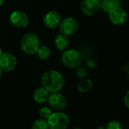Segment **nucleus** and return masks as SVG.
<instances>
[{
	"instance_id": "9d476101",
	"label": "nucleus",
	"mask_w": 129,
	"mask_h": 129,
	"mask_svg": "<svg viewBox=\"0 0 129 129\" xmlns=\"http://www.w3.org/2000/svg\"><path fill=\"white\" fill-rule=\"evenodd\" d=\"M100 0H82L81 10L84 15L93 16L100 11Z\"/></svg>"
},
{
	"instance_id": "a878e982",
	"label": "nucleus",
	"mask_w": 129,
	"mask_h": 129,
	"mask_svg": "<svg viewBox=\"0 0 129 129\" xmlns=\"http://www.w3.org/2000/svg\"><path fill=\"white\" fill-rule=\"evenodd\" d=\"M3 50H2L1 48H0V57H1V55H3Z\"/></svg>"
},
{
	"instance_id": "2eb2a0df",
	"label": "nucleus",
	"mask_w": 129,
	"mask_h": 129,
	"mask_svg": "<svg viewBox=\"0 0 129 129\" xmlns=\"http://www.w3.org/2000/svg\"><path fill=\"white\" fill-rule=\"evenodd\" d=\"M93 87V83L90 78H84L78 84V90L81 93H87Z\"/></svg>"
},
{
	"instance_id": "ddd939ff",
	"label": "nucleus",
	"mask_w": 129,
	"mask_h": 129,
	"mask_svg": "<svg viewBox=\"0 0 129 129\" xmlns=\"http://www.w3.org/2000/svg\"><path fill=\"white\" fill-rule=\"evenodd\" d=\"M55 45L60 51H64L69 45V40L68 36L62 34H58L55 38Z\"/></svg>"
},
{
	"instance_id": "6ab92c4d",
	"label": "nucleus",
	"mask_w": 129,
	"mask_h": 129,
	"mask_svg": "<svg viewBox=\"0 0 129 129\" xmlns=\"http://www.w3.org/2000/svg\"><path fill=\"white\" fill-rule=\"evenodd\" d=\"M106 128V129H123V127H122L121 123L119 121L113 120V121H109L107 124Z\"/></svg>"
},
{
	"instance_id": "f8f14e48",
	"label": "nucleus",
	"mask_w": 129,
	"mask_h": 129,
	"mask_svg": "<svg viewBox=\"0 0 129 129\" xmlns=\"http://www.w3.org/2000/svg\"><path fill=\"white\" fill-rule=\"evenodd\" d=\"M50 93L46 90L43 87H40L37 88L33 94V98L34 101L37 103H46L49 96Z\"/></svg>"
},
{
	"instance_id": "7ed1b4c3",
	"label": "nucleus",
	"mask_w": 129,
	"mask_h": 129,
	"mask_svg": "<svg viewBox=\"0 0 129 129\" xmlns=\"http://www.w3.org/2000/svg\"><path fill=\"white\" fill-rule=\"evenodd\" d=\"M49 129H66L70 123L68 115L61 111L52 112L46 120Z\"/></svg>"
},
{
	"instance_id": "1a4fd4ad",
	"label": "nucleus",
	"mask_w": 129,
	"mask_h": 129,
	"mask_svg": "<svg viewBox=\"0 0 129 129\" xmlns=\"http://www.w3.org/2000/svg\"><path fill=\"white\" fill-rule=\"evenodd\" d=\"M17 58L16 57L10 53V52H5L0 57V67L3 71L5 72H12L15 69L17 66Z\"/></svg>"
},
{
	"instance_id": "f03ea898",
	"label": "nucleus",
	"mask_w": 129,
	"mask_h": 129,
	"mask_svg": "<svg viewBox=\"0 0 129 129\" xmlns=\"http://www.w3.org/2000/svg\"><path fill=\"white\" fill-rule=\"evenodd\" d=\"M21 47L24 52L27 55H34L40 47V39L35 33H27L23 36L21 40Z\"/></svg>"
},
{
	"instance_id": "393cba45",
	"label": "nucleus",
	"mask_w": 129,
	"mask_h": 129,
	"mask_svg": "<svg viewBox=\"0 0 129 129\" xmlns=\"http://www.w3.org/2000/svg\"><path fill=\"white\" fill-rule=\"evenodd\" d=\"M2 74H3V70H2L1 67H0V78H1V76H2Z\"/></svg>"
},
{
	"instance_id": "dca6fc26",
	"label": "nucleus",
	"mask_w": 129,
	"mask_h": 129,
	"mask_svg": "<svg viewBox=\"0 0 129 129\" xmlns=\"http://www.w3.org/2000/svg\"><path fill=\"white\" fill-rule=\"evenodd\" d=\"M36 54L37 55V57L39 58L42 60H45V59H47L50 56L51 50L47 46H40Z\"/></svg>"
},
{
	"instance_id": "20e7f679",
	"label": "nucleus",
	"mask_w": 129,
	"mask_h": 129,
	"mask_svg": "<svg viewBox=\"0 0 129 129\" xmlns=\"http://www.w3.org/2000/svg\"><path fill=\"white\" fill-rule=\"evenodd\" d=\"M61 61L66 68L71 69H76L80 66L82 62V55L77 49H66L61 55Z\"/></svg>"
},
{
	"instance_id": "6e6552de",
	"label": "nucleus",
	"mask_w": 129,
	"mask_h": 129,
	"mask_svg": "<svg viewBox=\"0 0 129 129\" xmlns=\"http://www.w3.org/2000/svg\"><path fill=\"white\" fill-rule=\"evenodd\" d=\"M9 21L14 27L18 28L26 27L29 24V19L27 14L20 10L12 12L9 16Z\"/></svg>"
},
{
	"instance_id": "9b49d317",
	"label": "nucleus",
	"mask_w": 129,
	"mask_h": 129,
	"mask_svg": "<svg viewBox=\"0 0 129 129\" xmlns=\"http://www.w3.org/2000/svg\"><path fill=\"white\" fill-rule=\"evenodd\" d=\"M43 24L48 28H55L58 26L61 22V15L55 11L48 12L43 17Z\"/></svg>"
},
{
	"instance_id": "4be33fe9",
	"label": "nucleus",
	"mask_w": 129,
	"mask_h": 129,
	"mask_svg": "<svg viewBox=\"0 0 129 129\" xmlns=\"http://www.w3.org/2000/svg\"><path fill=\"white\" fill-rule=\"evenodd\" d=\"M124 72L127 76H129V61H127L124 66Z\"/></svg>"
},
{
	"instance_id": "4468645a",
	"label": "nucleus",
	"mask_w": 129,
	"mask_h": 129,
	"mask_svg": "<svg viewBox=\"0 0 129 129\" xmlns=\"http://www.w3.org/2000/svg\"><path fill=\"white\" fill-rule=\"evenodd\" d=\"M119 0H103L100 2V9L106 13H109L112 9L119 6Z\"/></svg>"
},
{
	"instance_id": "a211bd4d",
	"label": "nucleus",
	"mask_w": 129,
	"mask_h": 129,
	"mask_svg": "<svg viewBox=\"0 0 129 129\" xmlns=\"http://www.w3.org/2000/svg\"><path fill=\"white\" fill-rule=\"evenodd\" d=\"M39 113H40V116L41 118L45 119V120H47L48 118L52 115V109L49 107L44 106V107H42L40 109Z\"/></svg>"
},
{
	"instance_id": "aec40b11",
	"label": "nucleus",
	"mask_w": 129,
	"mask_h": 129,
	"mask_svg": "<svg viewBox=\"0 0 129 129\" xmlns=\"http://www.w3.org/2000/svg\"><path fill=\"white\" fill-rule=\"evenodd\" d=\"M76 73H77V76L81 79L85 78L87 75V71L84 67H80V66L78 67Z\"/></svg>"
},
{
	"instance_id": "5701e85b",
	"label": "nucleus",
	"mask_w": 129,
	"mask_h": 129,
	"mask_svg": "<svg viewBox=\"0 0 129 129\" xmlns=\"http://www.w3.org/2000/svg\"><path fill=\"white\" fill-rule=\"evenodd\" d=\"M4 2H5V0H0V7H1L3 5Z\"/></svg>"
},
{
	"instance_id": "423d86ee",
	"label": "nucleus",
	"mask_w": 129,
	"mask_h": 129,
	"mask_svg": "<svg viewBox=\"0 0 129 129\" xmlns=\"http://www.w3.org/2000/svg\"><path fill=\"white\" fill-rule=\"evenodd\" d=\"M110 21L115 25H122L127 20V13L121 7L117 6L112 9L109 13Z\"/></svg>"
},
{
	"instance_id": "39448f33",
	"label": "nucleus",
	"mask_w": 129,
	"mask_h": 129,
	"mask_svg": "<svg viewBox=\"0 0 129 129\" xmlns=\"http://www.w3.org/2000/svg\"><path fill=\"white\" fill-rule=\"evenodd\" d=\"M60 34L66 36H71L75 34L78 29V22L73 17H67L61 20L58 24Z\"/></svg>"
},
{
	"instance_id": "0eeeda50",
	"label": "nucleus",
	"mask_w": 129,
	"mask_h": 129,
	"mask_svg": "<svg viewBox=\"0 0 129 129\" xmlns=\"http://www.w3.org/2000/svg\"><path fill=\"white\" fill-rule=\"evenodd\" d=\"M47 101L49 106L56 111H61L67 106L66 98L58 92L50 93Z\"/></svg>"
},
{
	"instance_id": "f3484780",
	"label": "nucleus",
	"mask_w": 129,
	"mask_h": 129,
	"mask_svg": "<svg viewBox=\"0 0 129 129\" xmlns=\"http://www.w3.org/2000/svg\"><path fill=\"white\" fill-rule=\"evenodd\" d=\"M30 129H49L46 120L43 118L36 120L32 124Z\"/></svg>"
},
{
	"instance_id": "f257e3e1",
	"label": "nucleus",
	"mask_w": 129,
	"mask_h": 129,
	"mask_svg": "<svg viewBox=\"0 0 129 129\" xmlns=\"http://www.w3.org/2000/svg\"><path fill=\"white\" fill-rule=\"evenodd\" d=\"M41 85L50 93L59 92L64 85V78L58 71L49 70L41 76Z\"/></svg>"
},
{
	"instance_id": "412c9836",
	"label": "nucleus",
	"mask_w": 129,
	"mask_h": 129,
	"mask_svg": "<svg viewBox=\"0 0 129 129\" xmlns=\"http://www.w3.org/2000/svg\"><path fill=\"white\" fill-rule=\"evenodd\" d=\"M123 102L124 106L129 109V90L125 93L124 98H123Z\"/></svg>"
},
{
	"instance_id": "b1692460",
	"label": "nucleus",
	"mask_w": 129,
	"mask_h": 129,
	"mask_svg": "<svg viewBox=\"0 0 129 129\" xmlns=\"http://www.w3.org/2000/svg\"><path fill=\"white\" fill-rule=\"evenodd\" d=\"M96 129H106V127H103V126H100L99 127H97Z\"/></svg>"
}]
</instances>
